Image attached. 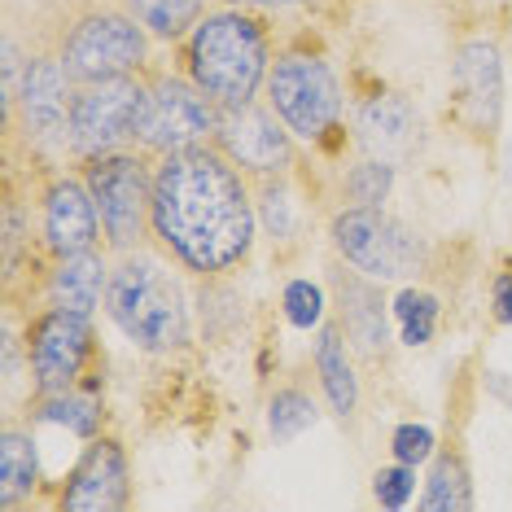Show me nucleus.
Listing matches in <instances>:
<instances>
[{
  "label": "nucleus",
  "instance_id": "f257e3e1",
  "mask_svg": "<svg viewBox=\"0 0 512 512\" xmlns=\"http://www.w3.org/2000/svg\"><path fill=\"white\" fill-rule=\"evenodd\" d=\"M154 241L176 267L219 281L250 259L259 237L254 184L215 141L154 162Z\"/></svg>",
  "mask_w": 512,
  "mask_h": 512
},
{
  "label": "nucleus",
  "instance_id": "f03ea898",
  "mask_svg": "<svg viewBox=\"0 0 512 512\" xmlns=\"http://www.w3.org/2000/svg\"><path fill=\"white\" fill-rule=\"evenodd\" d=\"M272 71V31L254 9H215L184 40V75L224 110L259 97Z\"/></svg>",
  "mask_w": 512,
  "mask_h": 512
},
{
  "label": "nucleus",
  "instance_id": "7ed1b4c3",
  "mask_svg": "<svg viewBox=\"0 0 512 512\" xmlns=\"http://www.w3.org/2000/svg\"><path fill=\"white\" fill-rule=\"evenodd\" d=\"M106 316L145 355H171L189 342V298H184V285L149 250H127L110 267Z\"/></svg>",
  "mask_w": 512,
  "mask_h": 512
},
{
  "label": "nucleus",
  "instance_id": "20e7f679",
  "mask_svg": "<svg viewBox=\"0 0 512 512\" xmlns=\"http://www.w3.org/2000/svg\"><path fill=\"white\" fill-rule=\"evenodd\" d=\"M79 176L97 202L106 250L127 254L141 250L145 237H154V224H149L154 219V154L136 145L92 154L79 158Z\"/></svg>",
  "mask_w": 512,
  "mask_h": 512
},
{
  "label": "nucleus",
  "instance_id": "39448f33",
  "mask_svg": "<svg viewBox=\"0 0 512 512\" xmlns=\"http://www.w3.org/2000/svg\"><path fill=\"white\" fill-rule=\"evenodd\" d=\"M149 40L154 36L114 0V5H88L71 14L53 49L75 84H92V79L141 75L149 66Z\"/></svg>",
  "mask_w": 512,
  "mask_h": 512
},
{
  "label": "nucleus",
  "instance_id": "423d86ee",
  "mask_svg": "<svg viewBox=\"0 0 512 512\" xmlns=\"http://www.w3.org/2000/svg\"><path fill=\"white\" fill-rule=\"evenodd\" d=\"M267 106L276 110L289 132L307 145H342V84L320 53H281L267 71Z\"/></svg>",
  "mask_w": 512,
  "mask_h": 512
},
{
  "label": "nucleus",
  "instance_id": "0eeeda50",
  "mask_svg": "<svg viewBox=\"0 0 512 512\" xmlns=\"http://www.w3.org/2000/svg\"><path fill=\"white\" fill-rule=\"evenodd\" d=\"M337 259L372 281H412L425 272L429 250L416 228L394 219L386 206H342L329 224Z\"/></svg>",
  "mask_w": 512,
  "mask_h": 512
},
{
  "label": "nucleus",
  "instance_id": "6e6552de",
  "mask_svg": "<svg viewBox=\"0 0 512 512\" xmlns=\"http://www.w3.org/2000/svg\"><path fill=\"white\" fill-rule=\"evenodd\" d=\"M219 119H224V106L215 97H206L202 88L193 84L189 75H171L158 71L149 79V97L141 110V123H136V149L145 154H176V149L215 141Z\"/></svg>",
  "mask_w": 512,
  "mask_h": 512
},
{
  "label": "nucleus",
  "instance_id": "1a4fd4ad",
  "mask_svg": "<svg viewBox=\"0 0 512 512\" xmlns=\"http://www.w3.org/2000/svg\"><path fill=\"white\" fill-rule=\"evenodd\" d=\"M75 79L57 49L27 53V71L18 88V114L5 132H22L27 149L40 154H71V114H75Z\"/></svg>",
  "mask_w": 512,
  "mask_h": 512
},
{
  "label": "nucleus",
  "instance_id": "9d476101",
  "mask_svg": "<svg viewBox=\"0 0 512 512\" xmlns=\"http://www.w3.org/2000/svg\"><path fill=\"white\" fill-rule=\"evenodd\" d=\"M149 84L141 75H114L92 79L75 88V114H71V158L110 154L136 141V123H141Z\"/></svg>",
  "mask_w": 512,
  "mask_h": 512
},
{
  "label": "nucleus",
  "instance_id": "9b49d317",
  "mask_svg": "<svg viewBox=\"0 0 512 512\" xmlns=\"http://www.w3.org/2000/svg\"><path fill=\"white\" fill-rule=\"evenodd\" d=\"M92 316L66 307H44L36 320L27 324V372L36 394L75 390L88 377L92 364Z\"/></svg>",
  "mask_w": 512,
  "mask_h": 512
},
{
  "label": "nucleus",
  "instance_id": "f8f14e48",
  "mask_svg": "<svg viewBox=\"0 0 512 512\" xmlns=\"http://www.w3.org/2000/svg\"><path fill=\"white\" fill-rule=\"evenodd\" d=\"M215 145L246 171L250 184L267 176H289L298 167V136L276 119L272 106H259V101L224 110Z\"/></svg>",
  "mask_w": 512,
  "mask_h": 512
},
{
  "label": "nucleus",
  "instance_id": "ddd939ff",
  "mask_svg": "<svg viewBox=\"0 0 512 512\" xmlns=\"http://www.w3.org/2000/svg\"><path fill=\"white\" fill-rule=\"evenodd\" d=\"M132 504V469L119 438H88L84 456L66 473L57 508L62 512H119Z\"/></svg>",
  "mask_w": 512,
  "mask_h": 512
},
{
  "label": "nucleus",
  "instance_id": "4468645a",
  "mask_svg": "<svg viewBox=\"0 0 512 512\" xmlns=\"http://www.w3.org/2000/svg\"><path fill=\"white\" fill-rule=\"evenodd\" d=\"M460 114L477 136H495L504 119V53L495 40H464L451 62Z\"/></svg>",
  "mask_w": 512,
  "mask_h": 512
},
{
  "label": "nucleus",
  "instance_id": "2eb2a0df",
  "mask_svg": "<svg viewBox=\"0 0 512 512\" xmlns=\"http://www.w3.org/2000/svg\"><path fill=\"white\" fill-rule=\"evenodd\" d=\"M40 241L53 259L66 254L97 250L101 241V215L92 202L84 176H53L40 193Z\"/></svg>",
  "mask_w": 512,
  "mask_h": 512
},
{
  "label": "nucleus",
  "instance_id": "dca6fc26",
  "mask_svg": "<svg viewBox=\"0 0 512 512\" xmlns=\"http://www.w3.org/2000/svg\"><path fill=\"white\" fill-rule=\"evenodd\" d=\"M333 294H337V324H342L351 351L364 359H381L390 351V302L381 294V281H372L364 272H346L333 267Z\"/></svg>",
  "mask_w": 512,
  "mask_h": 512
},
{
  "label": "nucleus",
  "instance_id": "f3484780",
  "mask_svg": "<svg viewBox=\"0 0 512 512\" xmlns=\"http://www.w3.org/2000/svg\"><path fill=\"white\" fill-rule=\"evenodd\" d=\"M355 132H359V145H364L372 158L399 162L412 154L421 119H416V106L403 92H377V97H368L364 106L355 110Z\"/></svg>",
  "mask_w": 512,
  "mask_h": 512
},
{
  "label": "nucleus",
  "instance_id": "a211bd4d",
  "mask_svg": "<svg viewBox=\"0 0 512 512\" xmlns=\"http://www.w3.org/2000/svg\"><path fill=\"white\" fill-rule=\"evenodd\" d=\"M106 285H110V263L101 250H84V254H66V259H53L49 267V294L53 307L79 311V316H92L97 307H106Z\"/></svg>",
  "mask_w": 512,
  "mask_h": 512
},
{
  "label": "nucleus",
  "instance_id": "6ab92c4d",
  "mask_svg": "<svg viewBox=\"0 0 512 512\" xmlns=\"http://www.w3.org/2000/svg\"><path fill=\"white\" fill-rule=\"evenodd\" d=\"M316 372H320V390L329 399L333 416L351 421L355 407H359V377L351 364V342H346L342 324H320V342H316Z\"/></svg>",
  "mask_w": 512,
  "mask_h": 512
},
{
  "label": "nucleus",
  "instance_id": "aec40b11",
  "mask_svg": "<svg viewBox=\"0 0 512 512\" xmlns=\"http://www.w3.org/2000/svg\"><path fill=\"white\" fill-rule=\"evenodd\" d=\"M40 491V456H36V438L22 425L0 429V504L18 508L22 499H31Z\"/></svg>",
  "mask_w": 512,
  "mask_h": 512
},
{
  "label": "nucleus",
  "instance_id": "412c9836",
  "mask_svg": "<svg viewBox=\"0 0 512 512\" xmlns=\"http://www.w3.org/2000/svg\"><path fill=\"white\" fill-rule=\"evenodd\" d=\"M31 416L44 425H66L75 438H97L101 429V399L97 386H75V390H57V394H36Z\"/></svg>",
  "mask_w": 512,
  "mask_h": 512
},
{
  "label": "nucleus",
  "instance_id": "4be33fe9",
  "mask_svg": "<svg viewBox=\"0 0 512 512\" xmlns=\"http://www.w3.org/2000/svg\"><path fill=\"white\" fill-rule=\"evenodd\" d=\"M119 5L162 44L189 40V31L206 18V0H119Z\"/></svg>",
  "mask_w": 512,
  "mask_h": 512
},
{
  "label": "nucleus",
  "instance_id": "5701e85b",
  "mask_svg": "<svg viewBox=\"0 0 512 512\" xmlns=\"http://www.w3.org/2000/svg\"><path fill=\"white\" fill-rule=\"evenodd\" d=\"M425 512H464L473 508V477L460 451H434L429 460V477H425V495H421Z\"/></svg>",
  "mask_w": 512,
  "mask_h": 512
},
{
  "label": "nucleus",
  "instance_id": "b1692460",
  "mask_svg": "<svg viewBox=\"0 0 512 512\" xmlns=\"http://www.w3.org/2000/svg\"><path fill=\"white\" fill-rule=\"evenodd\" d=\"M254 211H259V228L267 232L272 246H289L298 232V202L289 176H267L254 180Z\"/></svg>",
  "mask_w": 512,
  "mask_h": 512
},
{
  "label": "nucleus",
  "instance_id": "393cba45",
  "mask_svg": "<svg viewBox=\"0 0 512 512\" xmlns=\"http://www.w3.org/2000/svg\"><path fill=\"white\" fill-rule=\"evenodd\" d=\"M394 320H399V337L403 346H429L438 333V316H442V302L429 294V289H399V298L390 302Z\"/></svg>",
  "mask_w": 512,
  "mask_h": 512
},
{
  "label": "nucleus",
  "instance_id": "a878e982",
  "mask_svg": "<svg viewBox=\"0 0 512 512\" xmlns=\"http://www.w3.org/2000/svg\"><path fill=\"white\" fill-rule=\"evenodd\" d=\"M316 403H311L307 390L298 386H281L272 394V403H267V434L276 442H294L298 434H307L311 425H316Z\"/></svg>",
  "mask_w": 512,
  "mask_h": 512
},
{
  "label": "nucleus",
  "instance_id": "bb28decb",
  "mask_svg": "<svg viewBox=\"0 0 512 512\" xmlns=\"http://www.w3.org/2000/svg\"><path fill=\"white\" fill-rule=\"evenodd\" d=\"M394 189V162L386 158H364L342 176V202L346 206H386Z\"/></svg>",
  "mask_w": 512,
  "mask_h": 512
},
{
  "label": "nucleus",
  "instance_id": "cd10ccee",
  "mask_svg": "<svg viewBox=\"0 0 512 512\" xmlns=\"http://www.w3.org/2000/svg\"><path fill=\"white\" fill-rule=\"evenodd\" d=\"M281 311H285V320L294 324V329L311 333V329H320L324 324V316H329V302H324V289L316 281L294 276V281L285 285V294H281Z\"/></svg>",
  "mask_w": 512,
  "mask_h": 512
},
{
  "label": "nucleus",
  "instance_id": "c85d7f7f",
  "mask_svg": "<svg viewBox=\"0 0 512 512\" xmlns=\"http://www.w3.org/2000/svg\"><path fill=\"white\" fill-rule=\"evenodd\" d=\"M416 495V469L412 464H386V469L372 473V499H377L381 508H407Z\"/></svg>",
  "mask_w": 512,
  "mask_h": 512
},
{
  "label": "nucleus",
  "instance_id": "c756f323",
  "mask_svg": "<svg viewBox=\"0 0 512 512\" xmlns=\"http://www.w3.org/2000/svg\"><path fill=\"white\" fill-rule=\"evenodd\" d=\"M434 447H438V442H434V429H429V425H416V421H407V425H399V429L390 434L394 460H399V464H412V469H416V464H429V460H434Z\"/></svg>",
  "mask_w": 512,
  "mask_h": 512
},
{
  "label": "nucleus",
  "instance_id": "7c9ffc66",
  "mask_svg": "<svg viewBox=\"0 0 512 512\" xmlns=\"http://www.w3.org/2000/svg\"><path fill=\"white\" fill-rule=\"evenodd\" d=\"M491 307H495V320L512 329V272H495V281H491Z\"/></svg>",
  "mask_w": 512,
  "mask_h": 512
},
{
  "label": "nucleus",
  "instance_id": "2f4dec72",
  "mask_svg": "<svg viewBox=\"0 0 512 512\" xmlns=\"http://www.w3.org/2000/svg\"><path fill=\"white\" fill-rule=\"evenodd\" d=\"M224 5L254 9V14H285V9H298L302 0H224Z\"/></svg>",
  "mask_w": 512,
  "mask_h": 512
},
{
  "label": "nucleus",
  "instance_id": "473e14b6",
  "mask_svg": "<svg viewBox=\"0 0 512 512\" xmlns=\"http://www.w3.org/2000/svg\"><path fill=\"white\" fill-rule=\"evenodd\" d=\"M486 386H491L495 399H504L512 407V377H508V372H486Z\"/></svg>",
  "mask_w": 512,
  "mask_h": 512
}]
</instances>
